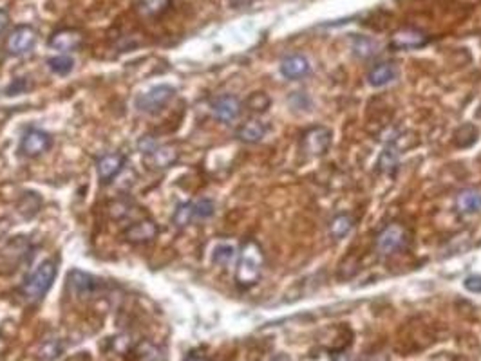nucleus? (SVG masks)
<instances>
[{
	"label": "nucleus",
	"instance_id": "obj_1",
	"mask_svg": "<svg viewBox=\"0 0 481 361\" xmlns=\"http://www.w3.org/2000/svg\"><path fill=\"white\" fill-rule=\"evenodd\" d=\"M263 264L264 255L263 250L255 241H248L243 246L241 253H239L237 269H235V282L241 287H252L255 286L263 275Z\"/></svg>",
	"mask_w": 481,
	"mask_h": 361
},
{
	"label": "nucleus",
	"instance_id": "obj_2",
	"mask_svg": "<svg viewBox=\"0 0 481 361\" xmlns=\"http://www.w3.org/2000/svg\"><path fill=\"white\" fill-rule=\"evenodd\" d=\"M58 267H56L55 260H44L40 266L36 267L27 278H25L24 286L21 287V293L27 302H38L47 295V291L53 286V282L56 278Z\"/></svg>",
	"mask_w": 481,
	"mask_h": 361
},
{
	"label": "nucleus",
	"instance_id": "obj_3",
	"mask_svg": "<svg viewBox=\"0 0 481 361\" xmlns=\"http://www.w3.org/2000/svg\"><path fill=\"white\" fill-rule=\"evenodd\" d=\"M409 241V231L400 222H391L385 228L380 230L375 239V248L380 255H395L400 250H404Z\"/></svg>",
	"mask_w": 481,
	"mask_h": 361
},
{
	"label": "nucleus",
	"instance_id": "obj_4",
	"mask_svg": "<svg viewBox=\"0 0 481 361\" xmlns=\"http://www.w3.org/2000/svg\"><path fill=\"white\" fill-rule=\"evenodd\" d=\"M176 94V89L170 85H157L152 87L151 90L143 92L136 98L134 105L140 112L145 114H156L157 111H161L163 107L168 105V101L172 100Z\"/></svg>",
	"mask_w": 481,
	"mask_h": 361
},
{
	"label": "nucleus",
	"instance_id": "obj_5",
	"mask_svg": "<svg viewBox=\"0 0 481 361\" xmlns=\"http://www.w3.org/2000/svg\"><path fill=\"white\" fill-rule=\"evenodd\" d=\"M331 131L326 126H311L302 134V152L311 157L324 156L331 146Z\"/></svg>",
	"mask_w": 481,
	"mask_h": 361
},
{
	"label": "nucleus",
	"instance_id": "obj_6",
	"mask_svg": "<svg viewBox=\"0 0 481 361\" xmlns=\"http://www.w3.org/2000/svg\"><path fill=\"white\" fill-rule=\"evenodd\" d=\"M36 44V31L31 25H16L5 42V49L13 56L27 55Z\"/></svg>",
	"mask_w": 481,
	"mask_h": 361
},
{
	"label": "nucleus",
	"instance_id": "obj_7",
	"mask_svg": "<svg viewBox=\"0 0 481 361\" xmlns=\"http://www.w3.org/2000/svg\"><path fill=\"white\" fill-rule=\"evenodd\" d=\"M177 150L170 145H154L147 152H143V161L151 170H167L177 163Z\"/></svg>",
	"mask_w": 481,
	"mask_h": 361
},
{
	"label": "nucleus",
	"instance_id": "obj_8",
	"mask_svg": "<svg viewBox=\"0 0 481 361\" xmlns=\"http://www.w3.org/2000/svg\"><path fill=\"white\" fill-rule=\"evenodd\" d=\"M53 145V137L47 132L38 131V129H31L25 132L21 139V154L25 157H38L44 152H47Z\"/></svg>",
	"mask_w": 481,
	"mask_h": 361
},
{
	"label": "nucleus",
	"instance_id": "obj_9",
	"mask_svg": "<svg viewBox=\"0 0 481 361\" xmlns=\"http://www.w3.org/2000/svg\"><path fill=\"white\" fill-rule=\"evenodd\" d=\"M241 111H243V105H241V101L235 96H219L212 103L213 116L219 121H223V123H232V121L237 120L239 116H241Z\"/></svg>",
	"mask_w": 481,
	"mask_h": 361
},
{
	"label": "nucleus",
	"instance_id": "obj_10",
	"mask_svg": "<svg viewBox=\"0 0 481 361\" xmlns=\"http://www.w3.org/2000/svg\"><path fill=\"white\" fill-rule=\"evenodd\" d=\"M123 166H125V157H123L122 154H107V156H103L96 163L98 179H100L103 185H109L114 177L120 176Z\"/></svg>",
	"mask_w": 481,
	"mask_h": 361
},
{
	"label": "nucleus",
	"instance_id": "obj_11",
	"mask_svg": "<svg viewBox=\"0 0 481 361\" xmlns=\"http://www.w3.org/2000/svg\"><path fill=\"white\" fill-rule=\"evenodd\" d=\"M281 75L288 80H299V78H304V76L309 75L311 70V66H309V60L306 56L302 55H288L286 58H283L281 62Z\"/></svg>",
	"mask_w": 481,
	"mask_h": 361
},
{
	"label": "nucleus",
	"instance_id": "obj_12",
	"mask_svg": "<svg viewBox=\"0 0 481 361\" xmlns=\"http://www.w3.org/2000/svg\"><path fill=\"white\" fill-rule=\"evenodd\" d=\"M81 33L76 29H60L49 38L51 49L62 51V53H71L81 45Z\"/></svg>",
	"mask_w": 481,
	"mask_h": 361
},
{
	"label": "nucleus",
	"instance_id": "obj_13",
	"mask_svg": "<svg viewBox=\"0 0 481 361\" xmlns=\"http://www.w3.org/2000/svg\"><path fill=\"white\" fill-rule=\"evenodd\" d=\"M456 210L463 215H474L481 211V190L478 188H463L458 191L454 199Z\"/></svg>",
	"mask_w": 481,
	"mask_h": 361
},
{
	"label": "nucleus",
	"instance_id": "obj_14",
	"mask_svg": "<svg viewBox=\"0 0 481 361\" xmlns=\"http://www.w3.org/2000/svg\"><path fill=\"white\" fill-rule=\"evenodd\" d=\"M157 226L152 221H140L127 228L125 239L132 244H147L152 239H156Z\"/></svg>",
	"mask_w": 481,
	"mask_h": 361
},
{
	"label": "nucleus",
	"instance_id": "obj_15",
	"mask_svg": "<svg viewBox=\"0 0 481 361\" xmlns=\"http://www.w3.org/2000/svg\"><path fill=\"white\" fill-rule=\"evenodd\" d=\"M398 78V69L389 62L378 64V66L371 67L367 72V83L371 87H385L389 85L391 81H395Z\"/></svg>",
	"mask_w": 481,
	"mask_h": 361
},
{
	"label": "nucleus",
	"instance_id": "obj_16",
	"mask_svg": "<svg viewBox=\"0 0 481 361\" xmlns=\"http://www.w3.org/2000/svg\"><path fill=\"white\" fill-rule=\"evenodd\" d=\"M426 35L416 29H402L391 38V45L395 49H418L421 45H426Z\"/></svg>",
	"mask_w": 481,
	"mask_h": 361
},
{
	"label": "nucleus",
	"instance_id": "obj_17",
	"mask_svg": "<svg viewBox=\"0 0 481 361\" xmlns=\"http://www.w3.org/2000/svg\"><path fill=\"white\" fill-rule=\"evenodd\" d=\"M266 132H268V129H266L264 123H261V121L257 120H250L246 121V123H243V125L239 126L237 131H235V137H237L239 141H243V143H250V145H253V143L263 141Z\"/></svg>",
	"mask_w": 481,
	"mask_h": 361
},
{
	"label": "nucleus",
	"instance_id": "obj_18",
	"mask_svg": "<svg viewBox=\"0 0 481 361\" xmlns=\"http://www.w3.org/2000/svg\"><path fill=\"white\" fill-rule=\"evenodd\" d=\"M69 286L78 295H89V293L96 289L98 284L91 275L81 273V271H73V273H69Z\"/></svg>",
	"mask_w": 481,
	"mask_h": 361
},
{
	"label": "nucleus",
	"instance_id": "obj_19",
	"mask_svg": "<svg viewBox=\"0 0 481 361\" xmlns=\"http://www.w3.org/2000/svg\"><path fill=\"white\" fill-rule=\"evenodd\" d=\"M353 217H351L350 213H339V215H335L333 219L329 221V235H331V239H335V241L344 239L351 231V228H353Z\"/></svg>",
	"mask_w": 481,
	"mask_h": 361
},
{
	"label": "nucleus",
	"instance_id": "obj_20",
	"mask_svg": "<svg viewBox=\"0 0 481 361\" xmlns=\"http://www.w3.org/2000/svg\"><path fill=\"white\" fill-rule=\"evenodd\" d=\"M478 137H480L478 126L472 125V123H465V125H461L460 129L454 132L452 141H454V145L458 146V148H469V146H472L476 143Z\"/></svg>",
	"mask_w": 481,
	"mask_h": 361
},
{
	"label": "nucleus",
	"instance_id": "obj_21",
	"mask_svg": "<svg viewBox=\"0 0 481 361\" xmlns=\"http://www.w3.org/2000/svg\"><path fill=\"white\" fill-rule=\"evenodd\" d=\"M170 5V0H138L136 10L142 16H157L165 13Z\"/></svg>",
	"mask_w": 481,
	"mask_h": 361
},
{
	"label": "nucleus",
	"instance_id": "obj_22",
	"mask_svg": "<svg viewBox=\"0 0 481 361\" xmlns=\"http://www.w3.org/2000/svg\"><path fill=\"white\" fill-rule=\"evenodd\" d=\"M194 219H196V215H194V202H181V204H177L172 215V222L176 228H187Z\"/></svg>",
	"mask_w": 481,
	"mask_h": 361
},
{
	"label": "nucleus",
	"instance_id": "obj_23",
	"mask_svg": "<svg viewBox=\"0 0 481 361\" xmlns=\"http://www.w3.org/2000/svg\"><path fill=\"white\" fill-rule=\"evenodd\" d=\"M47 67H49L51 72H55V75L66 76L69 75V72L73 70V67H75V60H73L71 56H67V55L53 56V58L47 60Z\"/></svg>",
	"mask_w": 481,
	"mask_h": 361
},
{
	"label": "nucleus",
	"instance_id": "obj_24",
	"mask_svg": "<svg viewBox=\"0 0 481 361\" xmlns=\"http://www.w3.org/2000/svg\"><path fill=\"white\" fill-rule=\"evenodd\" d=\"M353 53L359 58H371L376 53V44L367 36H356L353 40Z\"/></svg>",
	"mask_w": 481,
	"mask_h": 361
},
{
	"label": "nucleus",
	"instance_id": "obj_25",
	"mask_svg": "<svg viewBox=\"0 0 481 361\" xmlns=\"http://www.w3.org/2000/svg\"><path fill=\"white\" fill-rule=\"evenodd\" d=\"M212 258L216 264H219V266H228V264H230V262L235 258V246H232V244H226V242H223V244H218V246L213 248Z\"/></svg>",
	"mask_w": 481,
	"mask_h": 361
},
{
	"label": "nucleus",
	"instance_id": "obj_26",
	"mask_svg": "<svg viewBox=\"0 0 481 361\" xmlns=\"http://www.w3.org/2000/svg\"><path fill=\"white\" fill-rule=\"evenodd\" d=\"M270 105H272V100H270V96L266 92H253L246 100V107L252 112H266Z\"/></svg>",
	"mask_w": 481,
	"mask_h": 361
},
{
	"label": "nucleus",
	"instance_id": "obj_27",
	"mask_svg": "<svg viewBox=\"0 0 481 361\" xmlns=\"http://www.w3.org/2000/svg\"><path fill=\"white\" fill-rule=\"evenodd\" d=\"M398 159H400V154L393 148H387V150L382 152V156L378 159V170L380 172H393L398 166Z\"/></svg>",
	"mask_w": 481,
	"mask_h": 361
},
{
	"label": "nucleus",
	"instance_id": "obj_28",
	"mask_svg": "<svg viewBox=\"0 0 481 361\" xmlns=\"http://www.w3.org/2000/svg\"><path fill=\"white\" fill-rule=\"evenodd\" d=\"M216 211V204L212 199H199L198 202H194V215L196 219H208L213 215Z\"/></svg>",
	"mask_w": 481,
	"mask_h": 361
},
{
	"label": "nucleus",
	"instance_id": "obj_29",
	"mask_svg": "<svg viewBox=\"0 0 481 361\" xmlns=\"http://www.w3.org/2000/svg\"><path fill=\"white\" fill-rule=\"evenodd\" d=\"M467 291L471 293H481V275H471L463 280Z\"/></svg>",
	"mask_w": 481,
	"mask_h": 361
},
{
	"label": "nucleus",
	"instance_id": "obj_30",
	"mask_svg": "<svg viewBox=\"0 0 481 361\" xmlns=\"http://www.w3.org/2000/svg\"><path fill=\"white\" fill-rule=\"evenodd\" d=\"M58 352H60V347H56L55 341H47L46 345L42 347L40 358H44V360H53L55 356H58Z\"/></svg>",
	"mask_w": 481,
	"mask_h": 361
},
{
	"label": "nucleus",
	"instance_id": "obj_31",
	"mask_svg": "<svg viewBox=\"0 0 481 361\" xmlns=\"http://www.w3.org/2000/svg\"><path fill=\"white\" fill-rule=\"evenodd\" d=\"M24 89H27V83H25L24 80H15L10 85V89H8V96H16Z\"/></svg>",
	"mask_w": 481,
	"mask_h": 361
},
{
	"label": "nucleus",
	"instance_id": "obj_32",
	"mask_svg": "<svg viewBox=\"0 0 481 361\" xmlns=\"http://www.w3.org/2000/svg\"><path fill=\"white\" fill-rule=\"evenodd\" d=\"M8 24H10V15H8V11L0 10V35L4 33Z\"/></svg>",
	"mask_w": 481,
	"mask_h": 361
},
{
	"label": "nucleus",
	"instance_id": "obj_33",
	"mask_svg": "<svg viewBox=\"0 0 481 361\" xmlns=\"http://www.w3.org/2000/svg\"><path fill=\"white\" fill-rule=\"evenodd\" d=\"M333 361H353V358H351L350 352L340 351V352H335Z\"/></svg>",
	"mask_w": 481,
	"mask_h": 361
},
{
	"label": "nucleus",
	"instance_id": "obj_34",
	"mask_svg": "<svg viewBox=\"0 0 481 361\" xmlns=\"http://www.w3.org/2000/svg\"><path fill=\"white\" fill-rule=\"evenodd\" d=\"M230 2H232L233 5H241L243 2H246V0H230Z\"/></svg>",
	"mask_w": 481,
	"mask_h": 361
},
{
	"label": "nucleus",
	"instance_id": "obj_35",
	"mask_svg": "<svg viewBox=\"0 0 481 361\" xmlns=\"http://www.w3.org/2000/svg\"><path fill=\"white\" fill-rule=\"evenodd\" d=\"M187 361H207V360H203V358H190V360Z\"/></svg>",
	"mask_w": 481,
	"mask_h": 361
}]
</instances>
